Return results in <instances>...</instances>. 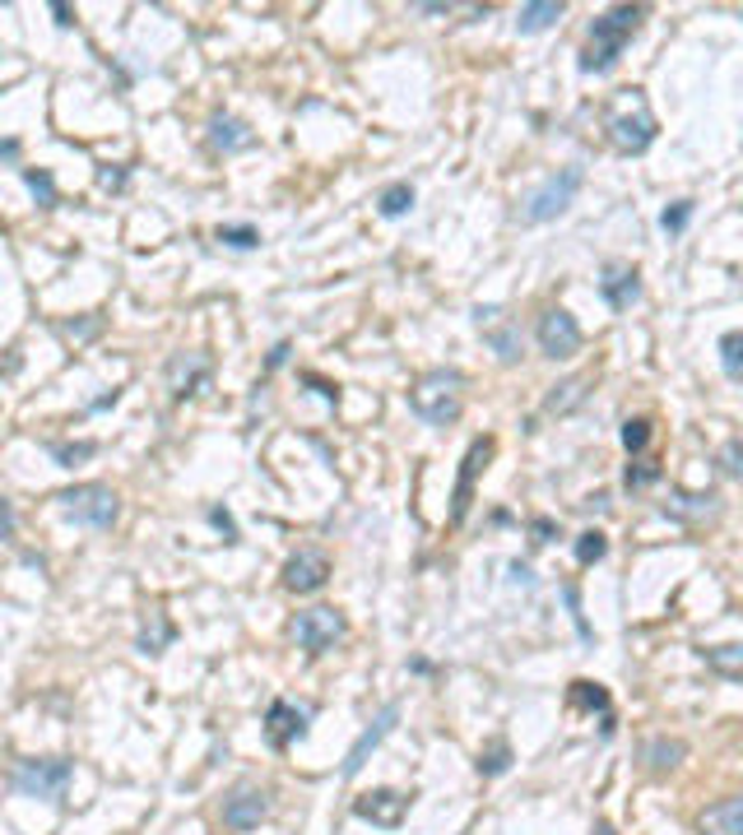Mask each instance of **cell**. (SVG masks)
Segmentation results:
<instances>
[{"mask_svg": "<svg viewBox=\"0 0 743 835\" xmlns=\"http://www.w3.org/2000/svg\"><path fill=\"white\" fill-rule=\"evenodd\" d=\"M210 145L219 149V153H242V149H251L256 145V135H251V126L247 121H237V116H210Z\"/></svg>", "mask_w": 743, "mask_h": 835, "instance_id": "ffe728a7", "label": "cell"}, {"mask_svg": "<svg viewBox=\"0 0 743 835\" xmlns=\"http://www.w3.org/2000/svg\"><path fill=\"white\" fill-rule=\"evenodd\" d=\"M284 362H288V344H274V353H270V372H274V367H284Z\"/></svg>", "mask_w": 743, "mask_h": 835, "instance_id": "7bdbcfd3", "label": "cell"}, {"mask_svg": "<svg viewBox=\"0 0 743 835\" xmlns=\"http://www.w3.org/2000/svg\"><path fill=\"white\" fill-rule=\"evenodd\" d=\"M683 752H688V747H683L679 738H651L646 752H642V761H646L651 775H665V771H673V765L683 761Z\"/></svg>", "mask_w": 743, "mask_h": 835, "instance_id": "44dd1931", "label": "cell"}, {"mask_svg": "<svg viewBox=\"0 0 743 835\" xmlns=\"http://www.w3.org/2000/svg\"><path fill=\"white\" fill-rule=\"evenodd\" d=\"M47 450H51V456H57V460H61L65 469H71L75 460H89V456H94L98 446H94V441H79V446H61V441H51Z\"/></svg>", "mask_w": 743, "mask_h": 835, "instance_id": "e575fe53", "label": "cell"}, {"mask_svg": "<svg viewBox=\"0 0 743 835\" xmlns=\"http://www.w3.org/2000/svg\"><path fill=\"white\" fill-rule=\"evenodd\" d=\"M720 367H725V376L743 386V329H730V335L720 339Z\"/></svg>", "mask_w": 743, "mask_h": 835, "instance_id": "d4e9b609", "label": "cell"}, {"mask_svg": "<svg viewBox=\"0 0 743 835\" xmlns=\"http://www.w3.org/2000/svg\"><path fill=\"white\" fill-rule=\"evenodd\" d=\"M205 381H210V358H205V353H177L168 362V386H172V395H177V399L200 395Z\"/></svg>", "mask_w": 743, "mask_h": 835, "instance_id": "e0dca14e", "label": "cell"}, {"mask_svg": "<svg viewBox=\"0 0 743 835\" xmlns=\"http://www.w3.org/2000/svg\"><path fill=\"white\" fill-rule=\"evenodd\" d=\"M293 640L307 650V655H325L344 640V618L335 608H307V613L293 618Z\"/></svg>", "mask_w": 743, "mask_h": 835, "instance_id": "52a82bcc", "label": "cell"}, {"mask_svg": "<svg viewBox=\"0 0 743 835\" xmlns=\"http://www.w3.org/2000/svg\"><path fill=\"white\" fill-rule=\"evenodd\" d=\"M57 501H61L65 515L79 520V525H89V529H112L116 515H121V497L102 483H79L71 493H61Z\"/></svg>", "mask_w": 743, "mask_h": 835, "instance_id": "8992f818", "label": "cell"}, {"mask_svg": "<svg viewBox=\"0 0 743 835\" xmlns=\"http://www.w3.org/2000/svg\"><path fill=\"white\" fill-rule=\"evenodd\" d=\"M474 325L483 329V339L493 344V353L507 362H521V325L507 321V311L503 307H474Z\"/></svg>", "mask_w": 743, "mask_h": 835, "instance_id": "9c48e42d", "label": "cell"}, {"mask_svg": "<svg viewBox=\"0 0 743 835\" xmlns=\"http://www.w3.org/2000/svg\"><path fill=\"white\" fill-rule=\"evenodd\" d=\"M604 552H609V538H604L599 529H585V534L577 538V562H581V566H595Z\"/></svg>", "mask_w": 743, "mask_h": 835, "instance_id": "f546056e", "label": "cell"}, {"mask_svg": "<svg viewBox=\"0 0 743 835\" xmlns=\"http://www.w3.org/2000/svg\"><path fill=\"white\" fill-rule=\"evenodd\" d=\"M307 724H312V706H293V701H274L270 710H265V738H270V747H284L288 743H298L302 734H307Z\"/></svg>", "mask_w": 743, "mask_h": 835, "instance_id": "7c38bea8", "label": "cell"}, {"mask_svg": "<svg viewBox=\"0 0 743 835\" xmlns=\"http://www.w3.org/2000/svg\"><path fill=\"white\" fill-rule=\"evenodd\" d=\"M642 20H646L642 5H614V10H604L599 20L591 24V38H585V51H581V70H585V75H604V70L623 57V47L636 38Z\"/></svg>", "mask_w": 743, "mask_h": 835, "instance_id": "6da1fadb", "label": "cell"}, {"mask_svg": "<svg viewBox=\"0 0 743 835\" xmlns=\"http://www.w3.org/2000/svg\"><path fill=\"white\" fill-rule=\"evenodd\" d=\"M599 298L614 311H628L636 298H642V274H636L632 265H623V260H609L604 274H599Z\"/></svg>", "mask_w": 743, "mask_h": 835, "instance_id": "5bb4252c", "label": "cell"}, {"mask_svg": "<svg viewBox=\"0 0 743 835\" xmlns=\"http://www.w3.org/2000/svg\"><path fill=\"white\" fill-rule=\"evenodd\" d=\"M302 381H307V386H317V395H321V399H331V404H335V399H339V386H331V381H321L317 372H307Z\"/></svg>", "mask_w": 743, "mask_h": 835, "instance_id": "60d3db41", "label": "cell"}, {"mask_svg": "<svg viewBox=\"0 0 743 835\" xmlns=\"http://www.w3.org/2000/svg\"><path fill=\"white\" fill-rule=\"evenodd\" d=\"M702 835H743V798H720L697 817Z\"/></svg>", "mask_w": 743, "mask_h": 835, "instance_id": "d6986e66", "label": "cell"}, {"mask_svg": "<svg viewBox=\"0 0 743 835\" xmlns=\"http://www.w3.org/2000/svg\"><path fill=\"white\" fill-rule=\"evenodd\" d=\"M265 817H270V794L265 789L242 785V789H233L228 798H223V826L228 831H256Z\"/></svg>", "mask_w": 743, "mask_h": 835, "instance_id": "30bf717a", "label": "cell"}, {"mask_svg": "<svg viewBox=\"0 0 743 835\" xmlns=\"http://www.w3.org/2000/svg\"><path fill=\"white\" fill-rule=\"evenodd\" d=\"M702 659L711 664L720 677H743V646H716V650H702Z\"/></svg>", "mask_w": 743, "mask_h": 835, "instance_id": "484cf974", "label": "cell"}, {"mask_svg": "<svg viewBox=\"0 0 743 835\" xmlns=\"http://www.w3.org/2000/svg\"><path fill=\"white\" fill-rule=\"evenodd\" d=\"M409 204H413V186H409V182H395V186H386V190H382V200H376V209H382L386 219H400V214H409Z\"/></svg>", "mask_w": 743, "mask_h": 835, "instance_id": "4316f807", "label": "cell"}, {"mask_svg": "<svg viewBox=\"0 0 743 835\" xmlns=\"http://www.w3.org/2000/svg\"><path fill=\"white\" fill-rule=\"evenodd\" d=\"M716 464H720L730 478L743 483V437H730V441H725V446H720V456H716Z\"/></svg>", "mask_w": 743, "mask_h": 835, "instance_id": "1f68e13d", "label": "cell"}, {"mask_svg": "<svg viewBox=\"0 0 743 835\" xmlns=\"http://www.w3.org/2000/svg\"><path fill=\"white\" fill-rule=\"evenodd\" d=\"M558 20H562L558 0H534V5H521V20H516V28H521V33H544Z\"/></svg>", "mask_w": 743, "mask_h": 835, "instance_id": "603a6c76", "label": "cell"}, {"mask_svg": "<svg viewBox=\"0 0 743 835\" xmlns=\"http://www.w3.org/2000/svg\"><path fill=\"white\" fill-rule=\"evenodd\" d=\"M395 720H400V706H382V715H376L368 728H362V738L349 747V757H344V780H358V771H362V765H368V757L376 752V747H382L386 743V734H391V728H395Z\"/></svg>", "mask_w": 743, "mask_h": 835, "instance_id": "8fae6325", "label": "cell"}, {"mask_svg": "<svg viewBox=\"0 0 743 835\" xmlns=\"http://www.w3.org/2000/svg\"><path fill=\"white\" fill-rule=\"evenodd\" d=\"M325 581H331V562H325V552L302 548V552L288 557V566H284V585H288V589H298V595H312V589H321Z\"/></svg>", "mask_w": 743, "mask_h": 835, "instance_id": "9a60e30c", "label": "cell"}, {"mask_svg": "<svg viewBox=\"0 0 743 835\" xmlns=\"http://www.w3.org/2000/svg\"><path fill=\"white\" fill-rule=\"evenodd\" d=\"M210 520H214V529H223V538H228V544H233V538H237V525H233V515L223 511V507H214V511H210Z\"/></svg>", "mask_w": 743, "mask_h": 835, "instance_id": "ab89813d", "label": "cell"}, {"mask_svg": "<svg viewBox=\"0 0 743 835\" xmlns=\"http://www.w3.org/2000/svg\"><path fill=\"white\" fill-rule=\"evenodd\" d=\"M581 182H585V167H581V163H572V167H562V172H553V177H544V182L525 196L521 223H548V219H558L562 209L577 200Z\"/></svg>", "mask_w": 743, "mask_h": 835, "instance_id": "5b68a950", "label": "cell"}, {"mask_svg": "<svg viewBox=\"0 0 743 835\" xmlns=\"http://www.w3.org/2000/svg\"><path fill=\"white\" fill-rule=\"evenodd\" d=\"M595 835H618V831H614L609 822H599V826H595Z\"/></svg>", "mask_w": 743, "mask_h": 835, "instance_id": "f6af8a7d", "label": "cell"}, {"mask_svg": "<svg viewBox=\"0 0 743 835\" xmlns=\"http://www.w3.org/2000/svg\"><path fill=\"white\" fill-rule=\"evenodd\" d=\"M688 219H693V204L679 200L673 209H665V214H660V228H665V233H683V228H688Z\"/></svg>", "mask_w": 743, "mask_h": 835, "instance_id": "d590c367", "label": "cell"}, {"mask_svg": "<svg viewBox=\"0 0 743 835\" xmlns=\"http://www.w3.org/2000/svg\"><path fill=\"white\" fill-rule=\"evenodd\" d=\"M567 701H572L577 710H599L604 720H614V715H609V691H604L599 683H585V677H577L572 691H567Z\"/></svg>", "mask_w": 743, "mask_h": 835, "instance_id": "cb8c5ba5", "label": "cell"}, {"mask_svg": "<svg viewBox=\"0 0 743 835\" xmlns=\"http://www.w3.org/2000/svg\"><path fill=\"white\" fill-rule=\"evenodd\" d=\"M655 478H660V469H655V464H628V487H646V483H655Z\"/></svg>", "mask_w": 743, "mask_h": 835, "instance_id": "74e56055", "label": "cell"}, {"mask_svg": "<svg viewBox=\"0 0 743 835\" xmlns=\"http://www.w3.org/2000/svg\"><path fill=\"white\" fill-rule=\"evenodd\" d=\"M665 515L688 520V525H706V520L720 515V497L716 493H673V501H665Z\"/></svg>", "mask_w": 743, "mask_h": 835, "instance_id": "ac0fdd59", "label": "cell"}, {"mask_svg": "<svg viewBox=\"0 0 743 835\" xmlns=\"http://www.w3.org/2000/svg\"><path fill=\"white\" fill-rule=\"evenodd\" d=\"M409 404H413V413H419L423 423H432V427L456 423L460 409H465V376L451 372V367H437V372L419 376V381H413Z\"/></svg>", "mask_w": 743, "mask_h": 835, "instance_id": "7a4b0ae2", "label": "cell"}, {"mask_svg": "<svg viewBox=\"0 0 743 835\" xmlns=\"http://www.w3.org/2000/svg\"><path fill=\"white\" fill-rule=\"evenodd\" d=\"M530 529H534V544H548V538L558 534V525H553V520H534Z\"/></svg>", "mask_w": 743, "mask_h": 835, "instance_id": "b9f144b4", "label": "cell"}, {"mask_svg": "<svg viewBox=\"0 0 743 835\" xmlns=\"http://www.w3.org/2000/svg\"><path fill=\"white\" fill-rule=\"evenodd\" d=\"M219 241L233 251H251V247H261V233L247 228V223H237V228H219Z\"/></svg>", "mask_w": 743, "mask_h": 835, "instance_id": "d6a6232c", "label": "cell"}, {"mask_svg": "<svg viewBox=\"0 0 743 835\" xmlns=\"http://www.w3.org/2000/svg\"><path fill=\"white\" fill-rule=\"evenodd\" d=\"M646 441H651V423H646V418H628V423H623V446L636 456V450H646Z\"/></svg>", "mask_w": 743, "mask_h": 835, "instance_id": "836d02e7", "label": "cell"}, {"mask_svg": "<svg viewBox=\"0 0 743 835\" xmlns=\"http://www.w3.org/2000/svg\"><path fill=\"white\" fill-rule=\"evenodd\" d=\"M591 386V376H572V381H562V386H553V395L544 399V413H572L577 404H585V390Z\"/></svg>", "mask_w": 743, "mask_h": 835, "instance_id": "7402d4cb", "label": "cell"}, {"mask_svg": "<svg viewBox=\"0 0 743 835\" xmlns=\"http://www.w3.org/2000/svg\"><path fill=\"white\" fill-rule=\"evenodd\" d=\"M604 126H609V145L618 153H646L655 130H660V121H655V112L646 108L642 89H632L609 108V121H604Z\"/></svg>", "mask_w": 743, "mask_h": 835, "instance_id": "3957f363", "label": "cell"}, {"mask_svg": "<svg viewBox=\"0 0 743 835\" xmlns=\"http://www.w3.org/2000/svg\"><path fill=\"white\" fill-rule=\"evenodd\" d=\"M493 456V441L488 437H479L470 450H465V464H460V483H456V497H451V520L460 525L465 511H470V497H474V478H479V469L488 464Z\"/></svg>", "mask_w": 743, "mask_h": 835, "instance_id": "2e32d148", "label": "cell"}, {"mask_svg": "<svg viewBox=\"0 0 743 835\" xmlns=\"http://www.w3.org/2000/svg\"><path fill=\"white\" fill-rule=\"evenodd\" d=\"M149 618H153V626H145V632H140V650H145V655H159L168 640H172V622L163 618V608H153Z\"/></svg>", "mask_w": 743, "mask_h": 835, "instance_id": "83f0119b", "label": "cell"}, {"mask_svg": "<svg viewBox=\"0 0 743 835\" xmlns=\"http://www.w3.org/2000/svg\"><path fill=\"white\" fill-rule=\"evenodd\" d=\"M98 186H102V190H121V186H126V167L102 163V167H98Z\"/></svg>", "mask_w": 743, "mask_h": 835, "instance_id": "8d00e7d4", "label": "cell"}, {"mask_svg": "<svg viewBox=\"0 0 743 835\" xmlns=\"http://www.w3.org/2000/svg\"><path fill=\"white\" fill-rule=\"evenodd\" d=\"M507 765H511V747H507L503 738H497L488 752H479V771H483V775H503Z\"/></svg>", "mask_w": 743, "mask_h": 835, "instance_id": "4dcf8cb0", "label": "cell"}, {"mask_svg": "<svg viewBox=\"0 0 743 835\" xmlns=\"http://www.w3.org/2000/svg\"><path fill=\"white\" fill-rule=\"evenodd\" d=\"M71 780H75V761H65V757H33V761H20L14 765V775H10V785L14 794H24V798H47V803H61L65 789H71Z\"/></svg>", "mask_w": 743, "mask_h": 835, "instance_id": "277c9868", "label": "cell"}, {"mask_svg": "<svg viewBox=\"0 0 743 835\" xmlns=\"http://www.w3.org/2000/svg\"><path fill=\"white\" fill-rule=\"evenodd\" d=\"M534 339H540L544 358L567 362V358H577V348H581V325L572 321V311L548 307L544 316H540V325H534Z\"/></svg>", "mask_w": 743, "mask_h": 835, "instance_id": "ba28073f", "label": "cell"}, {"mask_svg": "<svg viewBox=\"0 0 743 835\" xmlns=\"http://www.w3.org/2000/svg\"><path fill=\"white\" fill-rule=\"evenodd\" d=\"M354 812L362 817V822H372V826H400L405 812H409V794H400V789H372V794L354 798Z\"/></svg>", "mask_w": 743, "mask_h": 835, "instance_id": "4fadbf2b", "label": "cell"}, {"mask_svg": "<svg viewBox=\"0 0 743 835\" xmlns=\"http://www.w3.org/2000/svg\"><path fill=\"white\" fill-rule=\"evenodd\" d=\"M98 325H102L98 316H89V321H79V325L71 321V325H65V335H71V339H94V335H98Z\"/></svg>", "mask_w": 743, "mask_h": 835, "instance_id": "f35d334b", "label": "cell"}, {"mask_svg": "<svg viewBox=\"0 0 743 835\" xmlns=\"http://www.w3.org/2000/svg\"><path fill=\"white\" fill-rule=\"evenodd\" d=\"M24 182H28L33 200H38L42 209L57 204V182H51V172H47V167H24Z\"/></svg>", "mask_w": 743, "mask_h": 835, "instance_id": "f1b7e54d", "label": "cell"}, {"mask_svg": "<svg viewBox=\"0 0 743 835\" xmlns=\"http://www.w3.org/2000/svg\"><path fill=\"white\" fill-rule=\"evenodd\" d=\"M51 14H57V24H61V28H71V24H75V20H71V5H61V0L51 5Z\"/></svg>", "mask_w": 743, "mask_h": 835, "instance_id": "ee69618b", "label": "cell"}]
</instances>
